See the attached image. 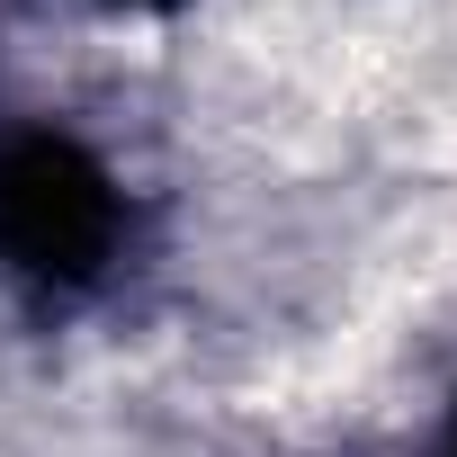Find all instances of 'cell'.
<instances>
[{"mask_svg": "<svg viewBox=\"0 0 457 457\" xmlns=\"http://www.w3.org/2000/svg\"><path fill=\"white\" fill-rule=\"evenodd\" d=\"M108 243H117V197L90 153H72L54 135L0 153V252H10V270L90 278L108 261Z\"/></svg>", "mask_w": 457, "mask_h": 457, "instance_id": "1", "label": "cell"}]
</instances>
